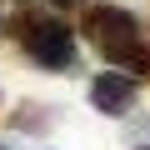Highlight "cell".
<instances>
[{"label": "cell", "mask_w": 150, "mask_h": 150, "mask_svg": "<svg viewBox=\"0 0 150 150\" xmlns=\"http://www.w3.org/2000/svg\"><path fill=\"white\" fill-rule=\"evenodd\" d=\"M85 30L95 40V50L110 60V65H125L135 75H150V50L140 45V20L120 5H95L85 15Z\"/></svg>", "instance_id": "obj_1"}, {"label": "cell", "mask_w": 150, "mask_h": 150, "mask_svg": "<svg viewBox=\"0 0 150 150\" xmlns=\"http://www.w3.org/2000/svg\"><path fill=\"white\" fill-rule=\"evenodd\" d=\"M20 40H25L30 60H40V65H50V70H65V65L75 60V40H70V30H65L60 20H25Z\"/></svg>", "instance_id": "obj_2"}, {"label": "cell", "mask_w": 150, "mask_h": 150, "mask_svg": "<svg viewBox=\"0 0 150 150\" xmlns=\"http://www.w3.org/2000/svg\"><path fill=\"white\" fill-rule=\"evenodd\" d=\"M90 100H95V110H105V115H125V110L135 105V80L120 75V70H105V75L90 80Z\"/></svg>", "instance_id": "obj_3"}, {"label": "cell", "mask_w": 150, "mask_h": 150, "mask_svg": "<svg viewBox=\"0 0 150 150\" xmlns=\"http://www.w3.org/2000/svg\"><path fill=\"white\" fill-rule=\"evenodd\" d=\"M140 150H150V145H140Z\"/></svg>", "instance_id": "obj_4"}, {"label": "cell", "mask_w": 150, "mask_h": 150, "mask_svg": "<svg viewBox=\"0 0 150 150\" xmlns=\"http://www.w3.org/2000/svg\"><path fill=\"white\" fill-rule=\"evenodd\" d=\"M65 5H70V0H65Z\"/></svg>", "instance_id": "obj_5"}, {"label": "cell", "mask_w": 150, "mask_h": 150, "mask_svg": "<svg viewBox=\"0 0 150 150\" xmlns=\"http://www.w3.org/2000/svg\"><path fill=\"white\" fill-rule=\"evenodd\" d=\"M0 150H5V145H0Z\"/></svg>", "instance_id": "obj_6"}]
</instances>
